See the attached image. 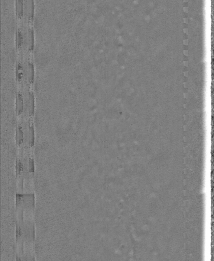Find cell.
Here are the masks:
<instances>
[{
	"mask_svg": "<svg viewBox=\"0 0 214 261\" xmlns=\"http://www.w3.org/2000/svg\"><path fill=\"white\" fill-rule=\"evenodd\" d=\"M184 11H186L187 12V10H188V8H184Z\"/></svg>",
	"mask_w": 214,
	"mask_h": 261,
	"instance_id": "cell-14",
	"label": "cell"
},
{
	"mask_svg": "<svg viewBox=\"0 0 214 261\" xmlns=\"http://www.w3.org/2000/svg\"><path fill=\"white\" fill-rule=\"evenodd\" d=\"M23 1L17 0L16 1V12L17 16L19 18H21L23 15Z\"/></svg>",
	"mask_w": 214,
	"mask_h": 261,
	"instance_id": "cell-4",
	"label": "cell"
},
{
	"mask_svg": "<svg viewBox=\"0 0 214 261\" xmlns=\"http://www.w3.org/2000/svg\"><path fill=\"white\" fill-rule=\"evenodd\" d=\"M29 170L30 172H34V160L31 158L29 159Z\"/></svg>",
	"mask_w": 214,
	"mask_h": 261,
	"instance_id": "cell-11",
	"label": "cell"
},
{
	"mask_svg": "<svg viewBox=\"0 0 214 261\" xmlns=\"http://www.w3.org/2000/svg\"><path fill=\"white\" fill-rule=\"evenodd\" d=\"M34 96L32 91L29 94V114L32 116L34 113Z\"/></svg>",
	"mask_w": 214,
	"mask_h": 261,
	"instance_id": "cell-1",
	"label": "cell"
},
{
	"mask_svg": "<svg viewBox=\"0 0 214 261\" xmlns=\"http://www.w3.org/2000/svg\"><path fill=\"white\" fill-rule=\"evenodd\" d=\"M28 80L31 84H33L34 81V66L32 62L28 64Z\"/></svg>",
	"mask_w": 214,
	"mask_h": 261,
	"instance_id": "cell-3",
	"label": "cell"
},
{
	"mask_svg": "<svg viewBox=\"0 0 214 261\" xmlns=\"http://www.w3.org/2000/svg\"><path fill=\"white\" fill-rule=\"evenodd\" d=\"M29 17L30 19H32L34 15V1L33 0H29Z\"/></svg>",
	"mask_w": 214,
	"mask_h": 261,
	"instance_id": "cell-8",
	"label": "cell"
},
{
	"mask_svg": "<svg viewBox=\"0 0 214 261\" xmlns=\"http://www.w3.org/2000/svg\"><path fill=\"white\" fill-rule=\"evenodd\" d=\"M18 173H19L20 174L21 171H22L23 170V164H22V163H21V162H18Z\"/></svg>",
	"mask_w": 214,
	"mask_h": 261,
	"instance_id": "cell-12",
	"label": "cell"
},
{
	"mask_svg": "<svg viewBox=\"0 0 214 261\" xmlns=\"http://www.w3.org/2000/svg\"><path fill=\"white\" fill-rule=\"evenodd\" d=\"M23 35L21 34V32L20 31L17 32L16 34V43H17V47L20 48L23 44Z\"/></svg>",
	"mask_w": 214,
	"mask_h": 261,
	"instance_id": "cell-9",
	"label": "cell"
},
{
	"mask_svg": "<svg viewBox=\"0 0 214 261\" xmlns=\"http://www.w3.org/2000/svg\"><path fill=\"white\" fill-rule=\"evenodd\" d=\"M28 45H29V50L30 51H33L34 46V32L32 29H30L29 30Z\"/></svg>",
	"mask_w": 214,
	"mask_h": 261,
	"instance_id": "cell-5",
	"label": "cell"
},
{
	"mask_svg": "<svg viewBox=\"0 0 214 261\" xmlns=\"http://www.w3.org/2000/svg\"><path fill=\"white\" fill-rule=\"evenodd\" d=\"M17 79L18 81H20L21 80L23 76V67L22 65H21L20 63H18L17 66Z\"/></svg>",
	"mask_w": 214,
	"mask_h": 261,
	"instance_id": "cell-10",
	"label": "cell"
},
{
	"mask_svg": "<svg viewBox=\"0 0 214 261\" xmlns=\"http://www.w3.org/2000/svg\"><path fill=\"white\" fill-rule=\"evenodd\" d=\"M18 236H21V229H20V228H18Z\"/></svg>",
	"mask_w": 214,
	"mask_h": 261,
	"instance_id": "cell-13",
	"label": "cell"
},
{
	"mask_svg": "<svg viewBox=\"0 0 214 261\" xmlns=\"http://www.w3.org/2000/svg\"><path fill=\"white\" fill-rule=\"evenodd\" d=\"M17 108L18 115H21L23 112L24 100L23 95L18 92L17 98Z\"/></svg>",
	"mask_w": 214,
	"mask_h": 261,
	"instance_id": "cell-2",
	"label": "cell"
},
{
	"mask_svg": "<svg viewBox=\"0 0 214 261\" xmlns=\"http://www.w3.org/2000/svg\"><path fill=\"white\" fill-rule=\"evenodd\" d=\"M17 138L18 141V145H21L23 143L24 141V133L20 125L18 126V129L17 130Z\"/></svg>",
	"mask_w": 214,
	"mask_h": 261,
	"instance_id": "cell-7",
	"label": "cell"
},
{
	"mask_svg": "<svg viewBox=\"0 0 214 261\" xmlns=\"http://www.w3.org/2000/svg\"><path fill=\"white\" fill-rule=\"evenodd\" d=\"M184 2H186V1H187V0H184Z\"/></svg>",
	"mask_w": 214,
	"mask_h": 261,
	"instance_id": "cell-15",
	"label": "cell"
},
{
	"mask_svg": "<svg viewBox=\"0 0 214 261\" xmlns=\"http://www.w3.org/2000/svg\"><path fill=\"white\" fill-rule=\"evenodd\" d=\"M34 129L33 125H29V142L30 146L34 145Z\"/></svg>",
	"mask_w": 214,
	"mask_h": 261,
	"instance_id": "cell-6",
	"label": "cell"
}]
</instances>
